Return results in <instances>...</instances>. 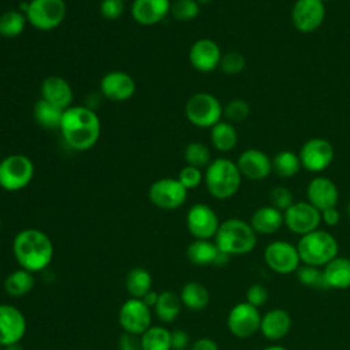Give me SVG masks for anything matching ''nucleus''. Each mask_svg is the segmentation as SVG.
I'll list each match as a JSON object with an SVG mask.
<instances>
[{"mask_svg":"<svg viewBox=\"0 0 350 350\" xmlns=\"http://www.w3.org/2000/svg\"><path fill=\"white\" fill-rule=\"evenodd\" d=\"M59 130L68 148L85 152L97 144L101 134V122L92 107L71 105L64 109Z\"/></svg>","mask_w":350,"mask_h":350,"instance_id":"nucleus-1","label":"nucleus"},{"mask_svg":"<svg viewBox=\"0 0 350 350\" xmlns=\"http://www.w3.org/2000/svg\"><path fill=\"white\" fill-rule=\"evenodd\" d=\"M12 253L21 268L29 272L44 271L53 258L51 238L38 228H23L12 241Z\"/></svg>","mask_w":350,"mask_h":350,"instance_id":"nucleus-2","label":"nucleus"},{"mask_svg":"<svg viewBox=\"0 0 350 350\" xmlns=\"http://www.w3.org/2000/svg\"><path fill=\"white\" fill-rule=\"evenodd\" d=\"M215 243L227 256H245L254 250L257 234L252 226L238 217H231L220 223L215 235Z\"/></svg>","mask_w":350,"mask_h":350,"instance_id":"nucleus-3","label":"nucleus"},{"mask_svg":"<svg viewBox=\"0 0 350 350\" xmlns=\"http://www.w3.org/2000/svg\"><path fill=\"white\" fill-rule=\"evenodd\" d=\"M242 175L237 163L226 157H217L209 163L204 172V183L208 193L216 200H227L237 194Z\"/></svg>","mask_w":350,"mask_h":350,"instance_id":"nucleus-4","label":"nucleus"},{"mask_svg":"<svg viewBox=\"0 0 350 350\" xmlns=\"http://www.w3.org/2000/svg\"><path fill=\"white\" fill-rule=\"evenodd\" d=\"M301 264L323 268L338 256L339 245L336 238L325 230H314L305 234L297 242Z\"/></svg>","mask_w":350,"mask_h":350,"instance_id":"nucleus-5","label":"nucleus"},{"mask_svg":"<svg viewBox=\"0 0 350 350\" xmlns=\"http://www.w3.org/2000/svg\"><path fill=\"white\" fill-rule=\"evenodd\" d=\"M34 176V164L22 153H12L0 161V187L5 191H19L30 185Z\"/></svg>","mask_w":350,"mask_h":350,"instance_id":"nucleus-6","label":"nucleus"},{"mask_svg":"<svg viewBox=\"0 0 350 350\" xmlns=\"http://www.w3.org/2000/svg\"><path fill=\"white\" fill-rule=\"evenodd\" d=\"M66 14L64 0H30L25 8L27 23L40 31H51L59 27Z\"/></svg>","mask_w":350,"mask_h":350,"instance_id":"nucleus-7","label":"nucleus"},{"mask_svg":"<svg viewBox=\"0 0 350 350\" xmlns=\"http://www.w3.org/2000/svg\"><path fill=\"white\" fill-rule=\"evenodd\" d=\"M187 120L200 129H211L223 116V105L217 97L206 92L194 93L185 105Z\"/></svg>","mask_w":350,"mask_h":350,"instance_id":"nucleus-8","label":"nucleus"},{"mask_svg":"<svg viewBox=\"0 0 350 350\" xmlns=\"http://www.w3.org/2000/svg\"><path fill=\"white\" fill-rule=\"evenodd\" d=\"M187 191L178 178H160L150 185L148 197L156 208L174 211L186 202Z\"/></svg>","mask_w":350,"mask_h":350,"instance_id":"nucleus-9","label":"nucleus"},{"mask_svg":"<svg viewBox=\"0 0 350 350\" xmlns=\"http://www.w3.org/2000/svg\"><path fill=\"white\" fill-rule=\"evenodd\" d=\"M264 261L267 267L279 275L294 273L301 265L297 246L287 241H273L264 249Z\"/></svg>","mask_w":350,"mask_h":350,"instance_id":"nucleus-10","label":"nucleus"},{"mask_svg":"<svg viewBox=\"0 0 350 350\" xmlns=\"http://www.w3.org/2000/svg\"><path fill=\"white\" fill-rule=\"evenodd\" d=\"M261 313L249 302L235 304L227 314V328L238 339H246L260 331Z\"/></svg>","mask_w":350,"mask_h":350,"instance_id":"nucleus-11","label":"nucleus"},{"mask_svg":"<svg viewBox=\"0 0 350 350\" xmlns=\"http://www.w3.org/2000/svg\"><path fill=\"white\" fill-rule=\"evenodd\" d=\"M118 321L127 334L142 335L152 325V312L139 298L126 299L118 313Z\"/></svg>","mask_w":350,"mask_h":350,"instance_id":"nucleus-12","label":"nucleus"},{"mask_svg":"<svg viewBox=\"0 0 350 350\" xmlns=\"http://www.w3.org/2000/svg\"><path fill=\"white\" fill-rule=\"evenodd\" d=\"M284 226L299 237L319 228L321 223V212L308 201L294 202L283 212Z\"/></svg>","mask_w":350,"mask_h":350,"instance_id":"nucleus-13","label":"nucleus"},{"mask_svg":"<svg viewBox=\"0 0 350 350\" xmlns=\"http://www.w3.org/2000/svg\"><path fill=\"white\" fill-rule=\"evenodd\" d=\"M220 226L216 212L206 204L197 202L190 206L186 215V227L194 239L215 238Z\"/></svg>","mask_w":350,"mask_h":350,"instance_id":"nucleus-14","label":"nucleus"},{"mask_svg":"<svg viewBox=\"0 0 350 350\" xmlns=\"http://www.w3.org/2000/svg\"><path fill=\"white\" fill-rule=\"evenodd\" d=\"M334 146L328 139L310 138L299 149L301 165L310 172H321L328 168L334 160Z\"/></svg>","mask_w":350,"mask_h":350,"instance_id":"nucleus-15","label":"nucleus"},{"mask_svg":"<svg viewBox=\"0 0 350 350\" xmlns=\"http://www.w3.org/2000/svg\"><path fill=\"white\" fill-rule=\"evenodd\" d=\"M325 5L320 0H295L291 8V22L301 33H313L324 22Z\"/></svg>","mask_w":350,"mask_h":350,"instance_id":"nucleus-16","label":"nucleus"},{"mask_svg":"<svg viewBox=\"0 0 350 350\" xmlns=\"http://www.w3.org/2000/svg\"><path fill=\"white\" fill-rule=\"evenodd\" d=\"M26 317L14 305L0 304V346L19 343L26 334Z\"/></svg>","mask_w":350,"mask_h":350,"instance_id":"nucleus-17","label":"nucleus"},{"mask_svg":"<svg viewBox=\"0 0 350 350\" xmlns=\"http://www.w3.org/2000/svg\"><path fill=\"white\" fill-rule=\"evenodd\" d=\"M135 89L137 83L134 78L120 70L107 72L100 81V93L105 98L116 103L130 100L134 96Z\"/></svg>","mask_w":350,"mask_h":350,"instance_id":"nucleus-18","label":"nucleus"},{"mask_svg":"<svg viewBox=\"0 0 350 350\" xmlns=\"http://www.w3.org/2000/svg\"><path fill=\"white\" fill-rule=\"evenodd\" d=\"M221 56L220 46L211 38L197 40L189 49V62L191 67L204 74L217 68Z\"/></svg>","mask_w":350,"mask_h":350,"instance_id":"nucleus-19","label":"nucleus"},{"mask_svg":"<svg viewBox=\"0 0 350 350\" xmlns=\"http://www.w3.org/2000/svg\"><path fill=\"white\" fill-rule=\"evenodd\" d=\"M241 175L250 180H262L272 172V159L260 149H246L235 161Z\"/></svg>","mask_w":350,"mask_h":350,"instance_id":"nucleus-20","label":"nucleus"},{"mask_svg":"<svg viewBox=\"0 0 350 350\" xmlns=\"http://www.w3.org/2000/svg\"><path fill=\"white\" fill-rule=\"evenodd\" d=\"M171 0H133L131 18L141 26L160 23L171 11Z\"/></svg>","mask_w":350,"mask_h":350,"instance_id":"nucleus-21","label":"nucleus"},{"mask_svg":"<svg viewBox=\"0 0 350 350\" xmlns=\"http://www.w3.org/2000/svg\"><path fill=\"white\" fill-rule=\"evenodd\" d=\"M308 202H310L320 212L336 206L339 201V190L336 185L327 176L313 178L306 187Z\"/></svg>","mask_w":350,"mask_h":350,"instance_id":"nucleus-22","label":"nucleus"},{"mask_svg":"<svg viewBox=\"0 0 350 350\" xmlns=\"http://www.w3.org/2000/svg\"><path fill=\"white\" fill-rule=\"evenodd\" d=\"M187 260L198 267L206 265H224L230 256L220 252L215 241L211 239H194L186 247Z\"/></svg>","mask_w":350,"mask_h":350,"instance_id":"nucleus-23","label":"nucleus"},{"mask_svg":"<svg viewBox=\"0 0 350 350\" xmlns=\"http://www.w3.org/2000/svg\"><path fill=\"white\" fill-rule=\"evenodd\" d=\"M291 325L290 313L282 308H273L261 316L260 332L267 340L279 342L288 335Z\"/></svg>","mask_w":350,"mask_h":350,"instance_id":"nucleus-24","label":"nucleus"},{"mask_svg":"<svg viewBox=\"0 0 350 350\" xmlns=\"http://www.w3.org/2000/svg\"><path fill=\"white\" fill-rule=\"evenodd\" d=\"M41 98L62 108L67 109L72 105L74 92L71 85L59 75L46 77L41 83Z\"/></svg>","mask_w":350,"mask_h":350,"instance_id":"nucleus-25","label":"nucleus"},{"mask_svg":"<svg viewBox=\"0 0 350 350\" xmlns=\"http://www.w3.org/2000/svg\"><path fill=\"white\" fill-rule=\"evenodd\" d=\"M249 224L252 226L256 234H261V235L275 234L284 224L283 212L276 209L272 205L260 206L252 213Z\"/></svg>","mask_w":350,"mask_h":350,"instance_id":"nucleus-26","label":"nucleus"},{"mask_svg":"<svg viewBox=\"0 0 350 350\" xmlns=\"http://www.w3.org/2000/svg\"><path fill=\"white\" fill-rule=\"evenodd\" d=\"M327 288H350V258L336 256L323 267Z\"/></svg>","mask_w":350,"mask_h":350,"instance_id":"nucleus-27","label":"nucleus"},{"mask_svg":"<svg viewBox=\"0 0 350 350\" xmlns=\"http://www.w3.org/2000/svg\"><path fill=\"white\" fill-rule=\"evenodd\" d=\"M179 298L180 302L185 308H187L189 310H202L208 306L209 304V291L208 288L200 283V282H186L179 293Z\"/></svg>","mask_w":350,"mask_h":350,"instance_id":"nucleus-28","label":"nucleus"},{"mask_svg":"<svg viewBox=\"0 0 350 350\" xmlns=\"http://www.w3.org/2000/svg\"><path fill=\"white\" fill-rule=\"evenodd\" d=\"M64 109L40 98L33 107V118L38 126L46 130H59Z\"/></svg>","mask_w":350,"mask_h":350,"instance_id":"nucleus-29","label":"nucleus"},{"mask_svg":"<svg viewBox=\"0 0 350 350\" xmlns=\"http://www.w3.org/2000/svg\"><path fill=\"white\" fill-rule=\"evenodd\" d=\"M36 279L33 272L23 268L15 269L4 279V291L14 298H21L29 294L34 287Z\"/></svg>","mask_w":350,"mask_h":350,"instance_id":"nucleus-30","label":"nucleus"},{"mask_svg":"<svg viewBox=\"0 0 350 350\" xmlns=\"http://www.w3.org/2000/svg\"><path fill=\"white\" fill-rule=\"evenodd\" d=\"M238 142V133L232 123L220 120L211 127V144L219 152H230Z\"/></svg>","mask_w":350,"mask_h":350,"instance_id":"nucleus-31","label":"nucleus"},{"mask_svg":"<svg viewBox=\"0 0 350 350\" xmlns=\"http://www.w3.org/2000/svg\"><path fill=\"white\" fill-rule=\"evenodd\" d=\"M182 306L183 305L180 302L179 295L176 293H174V291L165 290V291H161L159 294V299H157V302H156L153 309H154L156 316L161 321L172 323L179 316Z\"/></svg>","mask_w":350,"mask_h":350,"instance_id":"nucleus-32","label":"nucleus"},{"mask_svg":"<svg viewBox=\"0 0 350 350\" xmlns=\"http://www.w3.org/2000/svg\"><path fill=\"white\" fill-rule=\"evenodd\" d=\"M124 287L131 298H142L152 290V276L148 269L135 267L129 271L124 280Z\"/></svg>","mask_w":350,"mask_h":350,"instance_id":"nucleus-33","label":"nucleus"},{"mask_svg":"<svg viewBox=\"0 0 350 350\" xmlns=\"http://www.w3.org/2000/svg\"><path fill=\"white\" fill-rule=\"evenodd\" d=\"M27 19L21 10H8L0 15V36L4 38H15L21 36L26 27Z\"/></svg>","mask_w":350,"mask_h":350,"instance_id":"nucleus-34","label":"nucleus"},{"mask_svg":"<svg viewBox=\"0 0 350 350\" xmlns=\"http://www.w3.org/2000/svg\"><path fill=\"white\" fill-rule=\"evenodd\" d=\"M299 156L291 150H280L272 159V171L280 178H291L301 170Z\"/></svg>","mask_w":350,"mask_h":350,"instance_id":"nucleus-35","label":"nucleus"},{"mask_svg":"<svg viewBox=\"0 0 350 350\" xmlns=\"http://www.w3.org/2000/svg\"><path fill=\"white\" fill-rule=\"evenodd\" d=\"M139 336L142 350H171V331L161 325H150Z\"/></svg>","mask_w":350,"mask_h":350,"instance_id":"nucleus-36","label":"nucleus"},{"mask_svg":"<svg viewBox=\"0 0 350 350\" xmlns=\"http://www.w3.org/2000/svg\"><path fill=\"white\" fill-rule=\"evenodd\" d=\"M183 157H185V161L187 165H193L200 170L206 168L209 165V163L212 161L209 148L205 144L197 142V141L186 145V148L183 150Z\"/></svg>","mask_w":350,"mask_h":350,"instance_id":"nucleus-37","label":"nucleus"},{"mask_svg":"<svg viewBox=\"0 0 350 350\" xmlns=\"http://www.w3.org/2000/svg\"><path fill=\"white\" fill-rule=\"evenodd\" d=\"M298 282L309 288H327L324 273L320 267L301 264L295 271Z\"/></svg>","mask_w":350,"mask_h":350,"instance_id":"nucleus-38","label":"nucleus"},{"mask_svg":"<svg viewBox=\"0 0 350 350\" xmlns=\"http://www.w3.org/2000/svg\"><path fill=\"white\" fill-rule=\"evenodd\" d=\"M201 5L196 0H175L171 4L170 14L179 22L194 21L200 15Z\"/></svg>","mask_w":350,"mask_h":350,"instance_id":"nucleus-39","label":"nucleus"},{"mask_svg":"<svg viewBox=\"0 0 350 350\" xmlns=\"http://www.w3.org/2000/svg\"><path fill=\"white\" fill-rule=\"evenodd\" d=\"M249 113H250V105L247 101L242 98H234L223 107V115L230 123L243 122L249 116Z\"/></svg>","mask_w":350,"mask_h":350,"instance_id":"nucleus-40","label":"nucleus"},{"mask_svg":"<svg viewBox=\"0 0 350 350\" xmlns=\"http://www.w3.org/2000/svg\"><path fill=\"white\" fill-rule=\"evenodd\" d=\"M245 66H246L245 56L238 51H230V52L224 53L221 56V60L219 64L220 70L226 75H237L243 71Z\"/></svg>","mask_w":350,"mask_h":350,"instance_id":"nucleus-41","label":"nucleus"},{"mask_svg":"<svg viewBox=\"0 0 350 350\" xmlns=\"http://www.w3.org/2000/svg\"><path fill=\"white\" fill-rule=\"evenodd\" d=\"M294 204L293 193L286 186H276L269 191V205L284 212Z\"/></svg>","mask_w":350,"mask_h":350,"instance_id":"nucleus-42","label":"nucleus"},{"mask_svg":"<svg viewBox=\"0 0 350 350\" xmlns=\"http://www.w3.org/2000/svg\"><path fill=\"white\" fill-rule=\"evenodd\" d=\"M178 180L187 189H196L198 187L202 180H204V174L200 168L197 167H193V165H185L179 174H178Z\"/></svg>","mask_w":350,"mask_h":350,"instance_id":"nucleus-43","label":"nucleus"},{"mask_svg":"<svg viewBox=\"0 0 350 350\" xmlns=\"http://www.w3.org/2000/svg\"><path fill=\"white\" fill-rule=\"evenodd\" d=\"M124 0H101L100 15L107 21H116L124 12Z\"/></svg>","mask_w":350,"mask_h":350,"instance_id":"nucleus-44","label":"nucleus"},{"mask_svg":"<svg viewBox=\"0 0 350 350\" xmlns=\"http://www.w3.org/2000/svg\"><path fill=\"white\" fill-rule=\"evenodd\" d=\"M268 295L269 294L265 286H262L261 283H253L246 290V302L256 308H260L264 304H267Z\"/></svg>","mask_w":350,"mask_h":350,"instance_id":"nucleus-45","label":"nucleus"},{"mask_svg":"<svg viewBox=\"0 0 350 350\" xmlns=\"http://www.w3.org/2000/svg\"><path fill=\"white\" fill-rule=\"evenodd\" d=\"M190 346V336L183 329L171 331V350H186Z\"/></svg>","mask_w":350,"mask_h":350,"instance_id":"nucleus-46","label":"nucleus"},{"mask_svg":"<svg viewBox=\"0 0 350 350\" xmlns=\"http://www.w3.org/2000/svg\"><path fill=\"white\" fill-rule=\"evenodd\" d=\"M119 350H142L141 346V336L134 335V334H127L124 332L119 338Z\"/></svg>","mask_w":350,"mask_h":350,"instance_id":"nucleus-47","label":"nucleus"},{"mask_svg":"<svg viewBox=\"0 0 350 350\" xmlns=\"http://www.w3.org/2000/svg\"><path fill=\"white\" fill-rule=\"evenodd\" d=\"M339 220H340V213L336 209V206L321 211V223H324L325 226L334 227L339 223Z\"/></svg>","mask_w":350,"mask_h":350,"instance_id":"nucleus-48","label":"nucleus"},{"mask_svg":"<svg viewBox=\"0 0 350 350\" xmlns=\"http://www.w3.org/2000/svg\"><path fill=\"white\" fill-rule=\"evenodd\" d=\"M190 350H219L217 343L208 336L198 338L190 345Z\"/></svg>","mask_w":350,"mask_h":350,"instance_id":"nucleus-49","label":"nucleus"},{"mask_svg":"<svg viewBox=\"0 0 350 350\" xmlns=\"http://www.w3.org/2000/svg\"><path fill=\"white\" fill-rule=\"evenodd\" d=\"M141 299H142V301L145 302V305H148L149 308H154V305H156V302H157V299H159V294H157L156 291L150 290V291L146 293Z\"/></svg>","mask_w":350,"mask_h":350,"instance_id":"nucleus-50","label":"nucleus"},{"mask_svg":"<svg viewBox=\"0 0 350 350\" xmlns=\"http://www.w3.org/2000/svg\"><path fill=\"white\" fill-rule=\"evenodd\" d=\"M261 350H288V349L284 347V346H282V345L273 343V345H269V346H267V347H264V349H261Z\"/></svg>","mask_w":350,"mask_h":350,"instance_id":"nucleus-51","label":"nucleus"},{"mask_svg":"<svg viewBox=\"0 0 350 350\" xmlns=\"http://www.w3.org/2000/svg\"><path fill=\"white\" fill-rule=\"evenodd\" d=\"M4 350H25V347L19 343H14V345H8L4 347Z\"/></svg>","mask_w":350,"mask_h":350,"instance_id":"nucleus-52","label":"nucleus"},{"mask_svg":"<svg viewBox=\"0 0 350 350\" xmlns=\"http://www.w3.org/2000/svg\"><path fill=\"white\" fill-rule=\"evenodd\" d=\"M200 5H206V4H209V3H212L213 0H196Z\"/></svg>","mask_w":350,"mask_h":350,"instance_id":"nucleus-53","label":"nucleus"},{"mask_svg":"<svg viewBox=\"0 0 350 350\" xmlns=\"http://www.w3.org/2000/svg\"><path fill=\"white\" fill-rule=\"evenodd\" d=\"M346 213H347V216H349V219H350V201H349V204H347V206H346Z\"/></svg>","mask_w":350,"mask_h":350,"instance_id":"nucleus-54","label":"nucleus"},{"mask_svg":"<svg viewBox=\"0 0 350 350\" xmlns=\"http://www.w3.org/2000/svg\"><path fill=\"white\" fill-rule=\"evenodd\" d=\"M320 1H323V3H325V1H329V0H320Z\"/></svg>","mask_w":350,"mask_h":350,"instance_id":"nucleus-55","label":"nucleus"},{"mask_svg":"<svg viewBox=\"0 0 350 350\" xmlns=\"http://www.w3.org/2000/svg\"><path fill=\"white\" fill-rule=\"evenodd\" d=\"M0 350H4V347H3V346H0Z\"/></svg>","mask_w":350,"mask_h":350,"instance_id":"nucleus-56","label":"nucleus"},{"mask_svg":"<svg viewBox=\"0 0 350 350\" xmlns=\"http://www.w3.org/2000/svg\"><path fill=\"white\" fill-rule=\"evenodd\" d=\"M0 230H1V220H0Z\"/></svg>","mask_w":350,"mask_h":350,"instance_id":"nucleus-57","label":"nucleus"},{"mask_svg":"<svg viewBox=\"0 0 350 350\" xmlns=\"http://www.w3.org/2000/svg\"><path fill=\"white\" fill-rule=\"evenodd\" d=\"M124 1H126V0H124Z\"/></svg>","mask_w":350,"mask_h":350,"instance_id":"nucleus-58","label":"nucleus"}]
</instances>
